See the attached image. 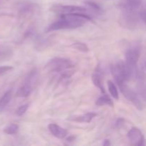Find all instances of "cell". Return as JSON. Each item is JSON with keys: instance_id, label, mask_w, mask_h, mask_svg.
<instances>
[{"instance_id": "obj_23", "label": "cell", "mask_w": 146, "mask_h": 146, "mask_svg": "<svg viewBox=\"0 0 146 146\" xmlns=\"http://www.w3.org/2000/svg\"><path fill=\"white\" fill-rule=\"evenodd\" d=\"M138 14H139L140 19L146 24V5L140 10Z\"/></svg>"}, {"instance_id": "obj_20", "label": "cell", "mask_w": 146, "mask_h": 146, "mask_svg": "<svg viewBox=\"0 0 146 146\" xmlns=\"http://www.w3.org/2000/svg\"><path fill=\"white\" fill-rule=\"evenodd\" d=\"M71 47L74 48V49L77 50V51H81V52L87 53L89 51V48H88V46H87L85 43L80 42V41L72 44H71Z\"/></svg>"}, {"instance_id": "obj_27", "label": "cell", "mask_w": 146, "mask_h": 146, "mask_svg": "<svg viewBox=\"0 0 146 146\" xmlns=\"http://www.w3.org/2000/svg\"><path fill=\"white\" fill-rule=\"evenodd\" d=\"M106 1H108V0H106Z\"/></svg>"}, {"instance_id": "obj_6", "label": "cell", "mask_w": 146, "mask_h": 146, "mask_svg": "<svg viewBox=\"0 0 146 146\" xmlns=\"http://www.w3.org/2000/svg\"><path fill=\"white\" fill-rule=\"evenodd\" d=\"M123 12L121 16L122 25L129 29H132L137 27L139 14L138 15L134 10L128 9L126 8H123Z\"/></svg>"}, {"instance_id": "obj_4", "label": "cell", "mask_w": 146, "mask_h": 146, "mask_svg": "<svg viewBox=\"0 0 146 146\" xmlns=\"http://www.w3.org/2000/svg\"><path fill=\"white\" fill-rule=\"evenodd\" d=\"M37 72L31 71L26 78L25 82L21 86L16 93V96L19 98H26L31 95L34 90V84L36 82Z\"/></svg>"}, {"instance_id": "obj_12", "label": "cell", "mask_w": 146, "mask_h": 146, "mask_svg": "<svg viewBox=\"0 0 146 146\" xmlns=\"http://www.w3.org/2000/svg\"><path fill=\"white\" fill-rule=\"evenodd\" d=\"M48 131H50L51 134L56 138L58 139H63L65 138L68 134L66 130L64 128H61L58 125L55 123H50L48 125Z\"/></svg>"}, {"instance_id": "obj_1", "label": "cell", "mask_w": 146, "mask_h": 146, "mask_svg": "<svg viewBox=\"0 0 146 146\" xmlns=\"http://www.w3.org/2000/svg\"><path fill=\"white\" fill-rule=\"evenodd\" d=\"M87 21H93L92 17L86 13H72L61 14L60 19L52 23L46 32L61 29H74L84 26Z\"/></svg>"}, {"instance_id": "obj_3", "label": "cell", "mask_w": 146, "mask_h": 146, "mask_svg": "<svg viewBox=\"0 0 146 146\" xmlns=\"http://www.w3.org/2000/svg\"><path fill=\"white\" fill-rule=\"evenodd\" d=\"M74 65L70 59L65 58H54L45 66V68L49 72H63L74 68Z\"/></svg>"}, {"instance_id": "obj_18", "label": "cell", "mask_w": 146, "mask_h": 146, "mask_svg": "<svg viewBox=\"0 0 146 146\" xmlns=\"http://www.w3.org/2000/svg\"><path fill=\"white\" fill-rule=\"evenodd\" d=\"M12 56V51L7 47H0V61L9 58Z\"/></svg>"}, {"instance_id": "obj_15", "label": "cell", "mask_w": 146, "mask_h": 146, "mask_svg": "<svg viewBox=\"0 0 146 146\" xmlns=\"http://www.w3.org/2000/svg\"><path fill=\"white\" fill-rule=\"evenodd\" d=\"M96 105L98 106H103L105 105L109 106L111 107L114 106V104L112 100H111V98L105 94L97 99L96 102Z\"/></svg>"}, {"instance_id": "obj_24", "label": "cell", "mask_w": 146, "mask_h": 146, "mask_svg": "<svg viewBox=\"0 0 146 146\" xmlns=\"http://www.w3.org/2000/svg\"><path fill=\"white\" fill-rule=\"evenodd\" d=\"M13 67L11 66H0V76L9 72V71L13 69Z\"/></svg>"}, {"instance_id": "obj_11", "label": "cell", "mask_w": 146, "mask_h": 146, "mask_svg": "<svg viewBox=\"0 0 146 146\" xmlns=\"http://www.w3.org/2000/svg\"><path fill=\"white\" fill-rule=\"evenodd\" d=\"M103 78H104V73H103V71L101 68V67L98 66L96 68L95 71H94V74L92 75L93 84H94L95 86L99 88L100 91L103 94H105L106 90L104 88V84H103Z\"/></svg>"}, {"instance_id": "obj_16", "label": "cell", "mask_w": 146, "mask_h": 146, "mask_svg": "<svg viewBox=\"0 0 146 146\" xmlns=\"http://www.w3.org/2000/svg\"><path fill=\"white\" fill-rule=\"evenodd\" d=\"M142 4V0H125V4H123V8H126L128 9L136 11L140 8Z\"/></svg>"}, {"instance_id": "obj_19", "label": "cell", "mask_w": 146, "mask_h": 146, "mask_svg": "<svg viewBox=\"0 0 146 146\" xmlns=\"http://www.w3.org/2000/svg\"><path fill=\"white\" fill-rule=\"evenodd\" d=\"M108 88L111 96L113 98H115V100H118L119 95H118V89H117L116 86L113 84V82H112L111 81H108Z\"/></svg>"}, {"instance_id": "obj_25", "label": "cell", "mask_w": 146, "mask_h": 146, "mask_svg": "<svg viewBox=\"0 0 146 146\" xmlns=\"http://www.w3.org/2000/svg\"><path fill=\"white\" fill-rule=\"evenodd\" d=\"M123 123H124V119H123V118H119L118 120H117L116 122H115V127L118 128H121V126L123 125Z\"/></svg>"}, {"instance_id": "obj_9", "label": "cell", "mask_w": 146, "mask_h": 146, "mask_svg": "<svg viewBox=\"0 0 146 146\" xmlns=\"http://www.w3.org/2000/svg\"><path fill=\"white\" fill-rule=\"evenodd\" d=\"M131 145L141 146L144 144V136L141 130L136 127H133L127 135Z\"/></svg>"}, {"instance_id": "obj_8", "label": "cell", "mask_w": 146, "mask_h": 146, "mask_svg": "<svg viewBox=\"0 0 146 146\" xmlns=\"http://www.w3.org/2000/svg\"><path fill=\"white\" fill-rule=\"evenodd\" d=\"M50 10L60 15L65 14H72V13H86L88 11L86 8L81 6L61 5V4L52 6L50 8Z\"/></svg>"}, {"instance_id": "obj_17", "label": "cell", "mask_w": 146, "mask_h": 146, "mask_svg": "<svg viewBox=\"0 0 146 146\" xmlns=\"http://www.w3.org/2000/svg\"><path fill=\"white\" fill-rule=\"evenodd\" d=\"M19 127L17 124L11 123L4 128V133L7 135H14L18 133Z\"/></svg>"}, {"instance_id": "obj_21", "label": "cell", "mask_w": 146, "mask_h": 146, "mask_svg": "<svg viewBox=\"0 0 146 146\" xmlns=\"http://www.w3.org/2000/svg\"><path fill=\"white\" fill-rule=\"evenodd\" d=\"M85 4L88 7V9H91L92 11H95V12H99L101 10V7L97 3L94 2V1H87L85 2Z\"/></svg>"}, {"instance_id": "obj_22", "label": "cell", "mask_w": 146, "mask_h": 146, "mask_svg": "<svg viewBox=\"0 0 146 146\" xmlns=\"http://www.w3.org/2000/svg\"><path fill=\"white\" fill-rule=\"evenodd\" d=\"M29 104H28L20 106L16 110V115H17V116H21V115H23L26 112H27V109L29 108Z\"/></svg>"}, {"instance_id": "obj_5", "label": "cell", "mask_w": 146, "mask_h": 146, "mask_svg": "<svg viewBox=\"0 0 146 146\" xmlns=\"http://www.w3.org/2000/svg\"><path fill=\"white\" fill-rule=\"evenodd\" d=\"M141 50L138 46L131 47L125 51V64L133 71L135 74H138L137 71V64L140 58Z\"/></svg>"}, {"instance_id": "obj_14", "label": "cell", "mask_w": 146, "mask_h": 146, "mask_svg": "<svg viewBox=\"0 0 146 146\" xmlns=\"http://www.w3.org/2000/svg\"><path fill=\"white\" fill-rule=\"evenodd\" d=\"M11 97H12V91L9 90L4 93V95L0 98V112L3 111L7 108L11 101Z\"/></svg>"}, {"instance_id": "obj_13", "label": "cell", "mask_w": 146, "mask_h": 146, "mask_svg": "<svg viewBox=\"0 0 146 146\" xmlns=\"http://www.w3.org/2000/svg\"><path fill=\"white\" fill-rule=\"evenodd\" d=\"M97 115V114L96 113L94 112H89L86 113L85 114H83L81 115H74V116L69 117L68 118V121H74V122H77V123H88L91 122L93 119L95 118Z\"/></svg>"}, {"instance_id": "obj_2", "label": "cell", "mask_w": 146, "mask_h": 146, "mask_svg": "<svg viewBox=\"0 0 146 146\" xmlns=\"http://www.w3.org/2000/svg\"><path fill=\"white\" fill-rule=\"evenodd\" d=\"M110 68L118 86L129 81L135 75L133 71L123 61H118L111 64Z\"/></svg>"}, {"instance_id": "obj_10", "label": "cell", "mask_w": 146, "mask_h": 146, "mask_svg": "<svg viewBox=\"0 0 146 146\" xmlns=\"http://www.w3.org/2000/svg\"><path fill=\"white\" fill-rule=\"evenodd\" d=\"M38 7V5L34 3H25L20 7L19 14L22 18H28L36 11Z\"/></svg>"}, {"instance_id": "obj_26", "label": "cell", "mask_w": 146, "mask_h": 146, "mask_svg": "<svg viewBox=\"0 0 146 146\" xmlns=\"http://www.w3.org/2000/svg\"><path fill=\"white\" fill-rule=\"evenodd\" d=\"M103 145H104V146L111 145V143H110L109 140H105V141H104V143H103Z\"/></svg>"}, {"instance_id": "obj_7", "label": "cell", "mask_w": 146, "mask_h": 146, "mask_svg": "<svg viewBox=\"0 0 146 146\" xmlns=\"http://www.w3.org/2000/svg\"><path fill=\"white\" fill-rule=\"evenodd\" d=\"M120 88V91L123 94L125 98L131 101L138 109L142 110L143 109V104L141 101L140 100L139 97L136 94V93L134 92L132 89L129 88L128 86L126 85L125 83L121 84L118 85Z\"/></svg>"}]
</instances>
